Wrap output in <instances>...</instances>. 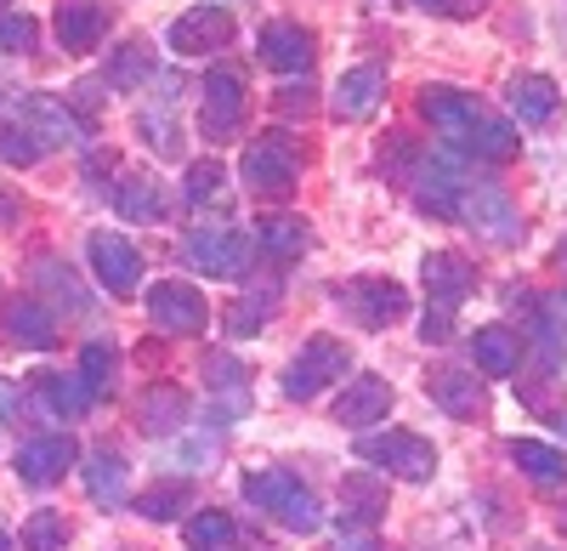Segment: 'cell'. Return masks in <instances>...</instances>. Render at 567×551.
Listing matches in <instances>:
<instances>
[{
	"instance_id": "d590c367",
	"label": "cell",
	"mask_w": 567,
	"mask_h": 551,
	"mask_svg": "<svg viewBox=\"0 0 567 551\" xmlns=\"http://www.w3.org/2000/svg\"><path fill=\"white\" fill-rule=\"evenodd\" d=\"M182 409H187L182 387H154L148 398H142V427H148V432H171L182 421Z\"/></svg>"
},
{
	"instance_id": "3957f363",
	"label": "cell",
	"mask_w": 567,
	"mask_h": 551,
	"mask_svg": "<svg viewBox=\"0 0 567 551\" xmlns=\"http://www.w3.org/2000/svg\"><path fill=\"white\" fill-rule=\"evenodd\" d=\"M347 370H352V353H347L336 336H312V341L290 358V370H284V398L307 404V398H318L323 387H336Z\"/></svg>"
},
{
	"instance_id": "83f0119b",
	"label": "cell",
	"mask_w": 567,
	"mask_h": 551,
	"mask_svg": "<svg viewBox=\"0 0 567 551\" xmlns=\"http://www.w3.org/2000/svg\"><path fill=\"white\" fill-rule=\"evenodd\" d=\"M7 336L45 353V347H58V318L45 313L40 302H12V307H7Z\"/></svg>"
},
{
	"instance_id": "603a6c76",
	"label": "cell",
	"mask_w": 567,
	"mask_h": 551,
	"mask_svg": "<svg viewBox=\"0 0 567 551\" xmlns=\"http://www.w3.org/2000/svg\"><path fill=\"white\" fill-rule=\"evenodd\" d=\"M471 358H477V376H516L523 370V341L511 325H483L471 341Z\"/></svg>"
},
{
	"instance_id": "d6a6232c",
	"label": "cell",
	"mask_w": 567,
	"mask_h": 551,
	"mask_svg": "<svg viewBox=\"0 0 567 551\" xmlns=\"http://www.w3.org/2000/svg\"><path fill=\"white\" fill-rule=\"evenodd\" d=\"M136 131H142V143H148V149H154L159 160H176V154H182V131H176V114H171V103H165V114L142 109Z\"/></svg>"
},
{
	"instance_id": "7402d4cb",
	"label": "cell",
	"mask_w": 567,
	"mask_h": 551,
	"mask_svg": "<svg viewBox=\"0 0 567 551\" xmlns=\"http://www.w3.org/2000/svg\"><path fill=\"white\" fill-rule=\"evenodd\" d=\"M85 494L97 500L103 512H114V507H125V489H131V467L120 461L114 449H97V455H85Z\"/></svg>"
},
{
	"instance_id": "f1b7e54d",
	"label": "cell",
	"mask_w": 567,
	"mask_h": 551,
	"mask_svg": "<svg viewBox=\"0 0 567 551\" xmlns=\"http://www.w3.org/2000/svg\"><path fill=\"white\" fill-rule=\"evenodd\" d=\"M34 392L52 404V416H63V421H80L85 409H91V392L80 387V376H58V370H45V376H34Z\"/></svg>"
},
{
	"instance_id": "ab89813d",
	"label": "cell",
	"mask_w": 567,
	"mask_h": 551,
	"mask_svg": "<svg viewBox=\"0 0 567 551\" xmlns=\"http://www.w3.org/2000/svg\"><path fill=\"white\" fill-rule=\"evenodd\" d=\"M182 500H187V489L182 483H159V489H148L136 500V512L148 518V523H171L176 512H182Z\"/></svg>"
},
{
	"instance_id": "4fadbf2b",
	"label": "cell",
	"mask_w": 567,
	"mask_h": 551,
	"mask_svg": "<svg viewBox=\"0 0 567 551\" xmlns=\"http://www.w3.org/2000/svg\"><path fill=\"white\" fill-rule=\"evenodd\" d=\"M80 461V443L69 432H52V438H29L18 449V478L34 483V489H52L58 478H69V467Z\"/></svg>"
},
{
	"instance_id": "7c38bea8",
	"label": "cell",
	"mask_w": 567,
	"mask_h": 551,
	"mask_svg": "<svg viewBox=\"0 0 567 551\" xmlns=\"http://www.w3.org/2000/svg\"><path fill=\"white\" fill-rule=\"evenodd\" d=\"M256 52H261V63H267V69H278V74H307V69H312V58H318V40H312V29H307V23L278 18V23H267V29H261Z\"/></svg>"
},
{
	"instance_id": "8992f818",
	"label": "cell",
	"mask_w": 567,
	"mask_h": 551,
	"mask_svg": "<svg viewBox=\"0 0 567 551\" xmlns=\"http://www.w3.org/2000/svg\"><path fill=\"white\" fill-rule=\"evenodd\" d=\"M182 256H187V267H199L205 279H239L250 267V239L239 227H194V234L182 239Z\"/></svg>"
},
{
	"instance_id": "bcb514c9",
	"label": "cell",
	"mask_w": 567,
	"mask_h": 551,
	"mask_svg": "<svg viewBox=\"0 0 567 551\" xmlns=\"http://www.w3.org/2000/svg\"><path fill=\"white\" fill-rule=\"evenodd\" d=\"M0 551H12V534L7 529H0Z\"/></svg>"
},
{
	"instance_id": "9c48e42d",
	"label": "cell",
	"mask_w": 567,
	"mask_h": 551,
	"mask_svg": "<svg viewBox=\"0 0 567 551\" xmlns=\"http://www.w3.org/2000/svg\"><path fill=\"white\" fill-rule=\"evenodd\" d=\"M425 398H432L443 416H454V421H477L483 409H488L483 376L465 370V364H437V370L425 376Z\"/></svg>"
},
{
	"instance_id": "6da1fadb",
	"label": "cell",
	"mask_w": 567,
	"mask_h": 551,
	"mask_svg": "<svg viewBox=\"0 0 567 551\" xmlns=\"http://www.w3.org/2000/svg\"><path fill=\"white\" fill-rule=\"evenodd\" d=\"M245 500L250 507H261L272 523H284L290 534H318L323 529V507L318 494L284 467H267V472H245Z\"/></svg>"
},
{
	"instance_id": "7dc6e473",
	"label": "cell",
	"mask_w": 567,
	"mask_h": 551,
	"mask_svg": "<svg viewBox=\"0 0 567 551\" xmlns=\"http://www.w3.org/2000/svg\"><path fill=\"white\" fill-rule=\"evenodd\" d=\"M352 551H381V545H369V540H358V545H352Z\"/></svg>"
},
{
	"instance_id": "cb8c5ba5",
	"label": "cell",
	"mask_w": 567,
	"mask_h": 551,
	"mask_svg": "<svg viewBox=\"0 0 567 551\" xmlns=\"http://www.w3.org/2000/svg\"><path fill=\"white\" fill-rule=\"evenodd\" d=\"M307 245H312V227H307L301 216H267V222L256 227V251L272 256L278 267L296 262V256H307Z\"/></svg>"
},
{
	"instance_id": "ffe728a7",
	"label": "cell",
	"mask_w": 567,
	"mask_h": 551,
	"mask_svg": "<svg viewBox=\"0 0 567 551\" xmlns=\"http://www.w3.org/2000/svg\"><path fill=\"white\" fill-rule=\"evenodd\" d=\"M392 409V381L381 376H352V387L336 398V421L341 427H369V421H381Z\"/></svg>"
},
{
	"instance_id": "9a60e30c",
	"label": "cell",
	"mask_w": 567,
	"mask_h": 551,
	"mask_svg": "<svg viewBox=\"0 0 567 551\" xmlns=\"http://www.w3.org/2000/svg\"><path fill=\"white\" fill-rule=\"evenodd\" d=\"M420 114L460 143V136H465L471 125H477L488 109H483L477 98H471V91H460V85H420Z\"/></svg>"
},
{
	"instance_id": "836d02e7",
	"label": "cell",
	"mask_w": 567,
	"mask_h": 551,
	"mask_svg": "<svg viewBox=\"0 0 567 551\" xmlns=\"http://www.w3.org/2000/svg\"><path fill=\"white\" fill-rule=\"evenodd\" d=\"M182 534H187V545H194V551H221L239 529H233L227 512H194V518L182 523Z\"/></svg>"
},
{
	"instance_id": "f35d334b",
	"label": "cell",
	"mask_w": 567,
	"mask_h": 551,
	"mask_svg": "<svg viewBox=\"0 0 567 551\" xmlns=\"http://www.w3.org/2000/svg\"><path fill=\"white\" fill-rule=\"evenodd\" d=\"M267 313H272V296H250V302L239 296V302L227 307V330L233 336H261L267 330Z\"/></svg>"
},
{
	"instance_id": "b9f144b4",
	"label": "cell",
	"mask_w": 567,
	"mask_h": 551,
	"mask_svg": "<svg viewBox=\"0 0 567 551\" xmlns=\"http://www.w3.org/2000/svg\"><path fill=\"white\" fill-rule=\"evenodd\" d=\"M40 279H45V285H52L58 296H69V307H80V313H91V302H85V296L74 290V273H69L63 262H40Z\"/></svg>"
},
{
	"instance_id": "7bdbcfd3",
	"label": "cell",
	"mask_w": 567,
	"mask_h": 551,
	"mask_svg": "<svg viewBox=\"0 0 567 551\" xmlns=\"http://www.w3.org/2000/svg\"><path fill=\"white\" fill-rule=\"evenodd\" d=\"M307 98H312L307 85H301V91H296V85H284V91H278V114H307V109H312Z\"/></svg>"
},
{
	"instance_id": "e0dca14e",
	"label": "cell",
	"mask_w": 567,
	"mask_h": 551,
	"mask_svg": "<svg viewBox=\"0 0 567 551\" xmlns=\"http://www.w3.org/2000/svg\"><path fill=\"white\" fill-rule=\"evenodd\" d=\"M109 23H114V12L103 0H58V18H52L63 52H91L109 34Z\"/></svg>"
},
{
	"instance_id": "4dcf8cb0",
	"label": "cell",
	"mask_w": 567,
	"mask_h": 551,
	"mask_svg": "<svg viewBox=\"0 0 567 551\" xmlns=\"http://www.w3.org/2000/svg\"><path fill=\"white\" fill-rule=\"evenodd\" d=\"M114 370H120V353L109 341H91L80 353V387L91 392V404H97L103 392H114Z\"/></svg>"
},
{
	"instance_id": "5bb4252c",
	"label": "cell",
	"mask_w": 567,
	"mask_h": 551,
	"mask_svg": "<svg viewBox=\"0 0 567 551\" xmlns=\"http://www.w3.org/2000/svg\"><path fill=\"white\" fill-rule=\"evenodd\" d=\"M425 290H432V313H460V302L477 290V267L454 251H432L425 256Z\"/></svg>"
},
{
	"instance_id": "e575fe53",
	"label": "cell",
	"mask_w": 567,
	"mask_h": 551,
	"mask_svg": "<svg viewBox=\"0 0 567 551\" xmlns=\"http://www.w3.org/2000/svg\"><path fill=\"white\" fill-rule=\"evenodd\" d=\"M23 551H69V523H63L52 507H40V512L23 523Z\"/></svg>"
},
{
	"instance_id": "8fae6325",
	"label": "cell",
	"mask_w": 567,
	"mask_h": 551,
	"mask_svg": "<svg viewBox=\"0 0 567 551\" xmlns=\"http://www.w3.org/2000/svg\"><path fill=\"white\" fill-rule=\"evenodd\" d=\"M91 273L109 296H136L142 285V256L125 234H91Z\"/></svg>"
},
{
	"instance_id": "4316f807",
	"label": "cell",
	"mask_w": 567,
	"mask_h": 551,
	"mask_svg": "<svg viewBox=\"0 0 567 551\" xmlns=\"http://www.w3.org/2000/svg\"><path fill=\"white\" fill-rule=\"evenodd\" d=\"M460 149L499 165V160H511V154H516V125H511V120H499V114H483L477 125H471V131L460 136Z\"/></svg>"
},
{
	"instance_id": "2e32d148",
	"label": "cell",
	"mask_w": 567,
	"mask_h": 551,
	"mask_svg": "<svg viewBox=\"0 0 567 551\" xmlns=\"http://www.w3.org/2000/svg\"><path fill=\"white\" fill-rule=\"evenodd\" d=\"M347 307H352V318L363 330H386V325H398V318L409 313V296L392 279H352Z\"/></svg>"
},
{
	"instance_id": "8d00e7d4",
	"label": "cell",
	"mask_w": 567,
	"mask_h": 551,
	"mask_svg": "<svg viewBox=\"0 0 567 551\" xmlns=\"http://www.w3.org/2000/svg\"><path fill=\"white\" fill-rule=\"evenodd\" d=\"M221 194H227V171H221L216 160L187 165V188H182V200H187V205H216Z\"/></svg>"
},
{
	"instance_id": "5b68a950",
	"label": "cell",
	"mask_w": 567,
	"mask_h": 551,
	"mask_svg": "<svg viewBox=\"0 0 567 551\" xmlns=\"http://www.w3.org/2000/svg\"><path fill=\"white\" fill-rule=\"evenodd\" d=\"M239 176H245V188H250V194H261V200H278V194H290V188H296L301 165H296V149L284 143L278 131H267V136H256V143L245 149V160H239Z\"/></svg>"
},
{
	"instance_id": "ac0fdd59",
	"label": "cell",
	"mask_w": 567,
	"mask_h": 551,
	"mask_svg": "<svg viewBox=\"0 0 567 551\" xmlns=\"http://www.w3.org/2000/svg\"><path fill=\"white\" fill-rule=\"evenodd\" d=\"M18 120L40 136L45 149H58V143H85V136H91V125H85L69 103H58V98H29Z\"/></svg>"
},
{
	"instance_id": "60d3db41",
	"label": "cell",
	"mask_w": 567,
	"mask_h": 551,
	"mask_svg": "<svg viewBox=\"0 0 567 551\" xmlns=\"http://www.w3.org/2000/svg\"><path fill=\"white\" fill-rule=\"evenodd\" d=\"M34 40H40V23L29 12H0V45L7 52H34Z\"/></svg>"
},
{
	"instance_id": "52a82bcc",
	"label": "cell",
	"mask_w": 567,
	"mask_h": 551,
	"mask_svg": "<svg viewBox=\"0 0 567 551\" xmlns=\"http://www.w3.org/2000/svg\"><path fill=\"white\" fill-rule=\"evenodd\" d=\"M245 120V80L239 69H210L199 85V125H205V143H233Z\"/></svg>"
},
{
	"instance_id": "c3c4849f",
	"label": "cell",
	"mask_w": 567,
	"mask_h": 551,
	"mask_svg": "<svg viewBox=\"0 0 567 551\" xmlns=\"http://www.w3.org/2000/svg\"><path fill=\"white\" fill-rule=\"evenodd\" d=\"M556 421H561V427H567V416H556Z\"/></svg>"
},
{
	"instance_id": "f546056e",
	"label": "cell",
	"mask_w": 567,
	"mask_h": 551,
	"mask_svg": "<svg viewBox=\"0 0 567 551\" xmlns=\"http://www.w3.org/2000/svg\"><path fill=\"white\" fill-rule=\"evenodd\" d=\"M148 74H154V52H148V40H125L120 52L109 58V85H114V91H136Z\"/></svg>"
},
{
	"instance_id": "1f68e13d",
	"label": "cell",
	"mask_w": 567,
	"mask_h": 551,
	"mask_svg": "<svg viewBox=\"0 0 567 551\" xmlns=\"http://www.w3.org/2000/svg\"><path fill=\"white\" fill-rule=\"evenodd\" d=\"M341 494L352 500V507L341 512V523H358V529H369L374 518H381V507H386V489L374 483V478H347Z\"/></svg>"
},
{
	"instance_id": "484cf974",
	"label": "cell",
	"mask_w": 567,
	"mask_h": 551,
	"mask_svg": "<svg viewBox=\"0 0 567 551\" xmlns=\"http://www.w3.org/2000/svg\"><path fill=\"white\" fill-rule=\"evenodd\" d=\"M511 461L523 467L534 483H567V455L545 438H511Z\"/></svg>"
},
{
	"instance_id": "ee69618b",
	"label": "cell",
	"mask_w": 567,
	"mask_h": 551,
	"mask_svg": "<svg viewBox=\"0 0 567 551\" xmlns=\"http://www.w3.org/2000/svg\"><path fill=\"white\" fill-rule=\"evenodd\" d=\"M425 12H443V18H465L471 12V0H420Z\"/></svg>"
},
{
	"instance_id": "d4e9b609",
	"label": "cell",
	"mask_w": 567,
	"mask_h": 551,
	"mask_svg": "<svg viewBox=\"0 0 567 551\" xmlns=\"http://www.w3.org/2000/svg\"><path fill=\"white\" fill-rule=\"evenodd\" d=\"M114 211L131 216V222H159V216L171 211V200L159 194V182H154V176L131 171V176H120V188H114Z\"/></svg>"
},
{
	"instance_id": "44dd1931",
	"label": "cell",
	"mask_w": 567,
	"mask_h": 551,
	"mask_svg": "<svg viewBox=\"0 0 567 551\" xmlns=\"http://www.w3.org/2000/svg\"><path fill=\"white\" fill-rule=\"evenodd\" d=\"M505 98H511V114L523 125H550L556 109H561V91H556L550 74H516Z\"/></svg>"
},
{
	"instance_id": "d6986e66",
	"label": "cell",
	"mask_w": 567,
	"mask_h": 551,
	"mask_svg": "<svg viewBox=\"0 0 567 551\" xmlns=\"http://www.w3.org/2000/svg\"><path fill=\"white\" fill-rule=\"evenodd\" d=\"M381 98H386V74L374 69V63H363V69H347L336 80L329 109H336V120H369L374 109H381Z\"/></svg>"
},
{
	"instance_id": "30bf717a",
	"label": "cell",
	"mask_w": 567,
	"mask_h": 551,
	"mask_svg": "<svg viewBox=\"0 0 567 551\" xmlns=\"http://www.w3.org/2000/svg\"><path fill=\"white\" fill-rule=\"evenodd\" d=\"M148 318H154L165 336H194V330H205L210 307H205V296L187 285V279H159L148 290Z\"/></svg>"
},
{
	"instance_id": "7a4b0ae2",
	"label": "cell",
	"mask_w": 567,
	"mask_h": 551,
	"mask_svg": "<svg viewBox=\"0 0 567 551\" xmlns=\"http://www.w3.org/2000/svg\"><path fill=\"white\" fill-rule=\"evenodd\" d=\"M358 461H369L374 472H392L403 483H432L437 478V449L409 427H386L374 438H358Z\"/></svg>"
},
{
	"instance_id": "681fc988",
	"label": "cell",
	"mask_w": 567,
	"mask_h": 551,
	"mask_svg": "<svg viewBox=\"0 0 567 551\" xmlns=\"http://www.w3.org/2000/svg\"><path fill=\"white\" fill-rule=\"evenodd\" d=\"M0 7H7V0H0Z\"/></svg>"
},
{
	"instance_id": "ba28073f",
	"label": "cell",
	"mask_w": 567,
	"mask_h": 551,
	"mask_svg": "<svg viewBox=\"0 0 567 551\" xmlns=\"http://www.w3.org/2000/svg\"><path fill=\"white\" fill-rule=\"evenodd\" d=\"M233 34H239V23H233L227 7H194V12H182L171 23V52L176 58H205V52H227Z\"/></svg>"
},
{
	"instance_id": "74e56055",
	"label": "cell",
	"mask_w": 567,
	"mask_h": 551,
	"mask_svg": "<svg viewBox=\"0 0 567 551\" xmlns=\"http://www.w3.org/2000/svg\"><path fill=\"white\" fill-rule=\"evenodd\" d=\"M45 154V143L23 125V120H7L0 125V165H34Z\"/></svg>"
},
{
	"instance_id": "277c9868",
	"label": "cell",
	"mask_w": 567,
	"mask_h": 551,
	"mask_svg": "<svg viewBox=\"0 0 567 551\" xmlns=\"http://www.w3.org/2000/svg\"><path fill=\"white\" fill-rule=\"evenodd\" d=\"M454 216H465V222L477 227V234H488L494 245H516V239H523V211H516L511 194L494 188V182H460Z\"/></svg>"
},
{
	"instance_id": "f6af8a7d",
	"label": "cell",
	"mask_w": 567,
	"mask_h": 551,
	"mask_svg": "<svg viewBox=\"0 0 567 551\" xmlns=\"http://www.w3.org/2000/svg\"><path fill=\"white\" fill-rule=\"evenodd\" d=\"M0 409H7V416H18V421H23V398H18V392H12L7 381H0Z\"/></svg>"
}]
</instances>
